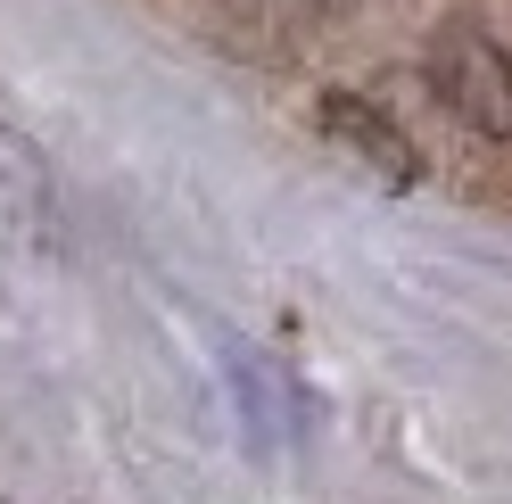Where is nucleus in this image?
Masks as SVG:
<instances>
[{"label":"nucleus","instance_id":"f257e3e1","mask_svg":"<svg viewBox=\"0 0 512 504\" xmlns=\"http://www.w3.org/2000/svg\"><path fill=\"white\" fill-rule=\"evenodd\" d=\"M430 91L438 108L463 124L471 141H512V50L488 34V25H438L430 42Z\"/></svg>","mask_w":512,"mask_h":504},{"label":"nucleus","instance_id":"f03ea898","mask_svg":"<svg viewBox=\"0 0 512 504\" xmlns=\"http://www.w3.org/2000/svg\"><path fill=\"white\" fill-rule=\"evenodd\" d=\"M58 224L67 215H58V182H50L42 141L0 116V248L9 257H58V240H67Z\"/></svg>","mask_w":512,"mask_h":504},{"label":"nucleus","instance_id":"20e7f679","mask_svg":"<svg viewBox=\"0 0 512 504\" xmlns=\"http://www.w3.org/2000/svg\"><path fill=\"white\" fill-rule=\"evenodd\" d=\"M323 9H356V0H323Z\"/></svg>","mask_w":512,"mask_h":504},{"label":"nucleus","instance_id":"7ed1b4c3","mask_svg":"<svg viewBox=\"0 0 512 504\" xmlns=\"http://www.w3.org/2000/svg\"><path fill=\"white\" fill-rule=\"evenodd\" d=\"M314 133L331 141V157H347L356 174L372 182H389V191H413L422 182V149L405 141V124L364 100V91H323V108H314Z\"/></svg>","mask_w":512,"mask_h":504}]
</instances>
